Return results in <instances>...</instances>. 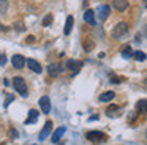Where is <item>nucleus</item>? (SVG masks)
<instances>
[{"mask_svg":"<svg viewBox=\"0 0 147 145\" xmlns=\"http://www.w3.org/2000/svg\"><path fill=\"white\" fill-rule=\"evenodd\" d=\"M13 87L16 88V91L21 95L22 98H26L27 95H29V91H27V85H26V81H24L22 77H14L13 79Z\"/></svg>","mask_w":147,"mask_h":145,"instance_id":"1","label":"nucleus"},{"mask_svg":"<svg viewBox=\"0 0 147 145\" xmlns=\"http://www.w3.org/2000/svg\"><path fill=\"white\" fill-rule=\"evenodd\" d=\"M87 139L92 142H106V134L101 131H89L87 132Z\"/></svg>","mask_w":147,"mask_h":145,"instance_id":"3","label":"nucleus"},{"mask_svg":"<svg viewBox=\"0 0 147 145\" xmlns=\"http://www.w3.org/2000/svg\"><path fill=\"white\" fill-rule=\"evenodd\" d=\"M8 9V0H0V14H5Z\"/></svg>","mask_w":147,"mask_h":145,"instance_id":"20","label":"nucleus"},{"mask_svg":"<svg viewBox=\"0 0 147 145\" xmlns=\"http://www.w3.org/2000/svg\"><path fill=\"white\" fill-rule=\"evenodd\" d=\"M131 55H133V49H131L130 46H127V47H123V49H122V57H125V58H130Z\"/></svg>","mask_w":147,"mask_h":145,"instance_id":"18","label":"nucleus"},{"mask_svg":"<svg viewBox=\"0 0 147 145\" xmlns=\"http://www.w3.org/2000/svg\"><path fill=\"white\" fill-rule=\"evenodd\" d=\"M36 120H38V110L35 109H30L29 112V118L26 120V125H32V123H35Z\"/></svg>","mask_w":147,"mask_h":145,"instance_id":"14","label":"nucleus"},{"mask_svg":"<svg viewBox=\"0 0 147 145\" xmlns=\"http://www.w3.org/2000/svg\"><path fill=\"white\" fill-rule=\"evenodd\" d=\"M115 112H119V107L114 106V104H112V106H109L108 109H106V115H108V117H114Z\"/></svg>","mask_w":147,"mask_h":145,"instance_id":"17","label":"nucleus"},{"mask_svg":"<svg viewBox=\"0 0 147 145\" xmlns=\"http://www.w3.org/2000/svg\"><path fill=\"white\" fill-rule=\"evenodd\" d=\"M65 131H67V128H65V126H60L59 129H55V131H54V134L51 136V140L54 142V144H57V142L60 140V137L65 134Z\"/></svg>","mask_w":147,"mask_h":145,"instance_id":"13","label":"nucleus"},{"mask_svg":"<svg viewBox=\"0 0 147 145\" xmlns=\"http://www.w3.org/2000/svg\"><path fill=\"white\" fill-rule=\"evenodd\" d=\"M109 11H111V8H109L108 5H100L98 9H96V16H98V19L103 22L109 17Z\"/></svg>","mask_w":147,"mask_h":145,"instance_id":"4","label":"nucleus"},{"mask_svg":"<svg viewBox=\"0 0 147 145\" xmlns=\"http://www.w3.org/2000/svg\"><path fill=\"white\" fill-rule=\"evenodd\" d=\"M67 68L70 69L73 74H76V72L81 71V68H82V62H79V60H68L67 62Z\"/></svg>","mask_w":147,"mask_h":145,"instance_id":"6","label":"nucleus"},{"mask_svg":"<svg viewBox=\"0 0 147 145\" xmlns=\"http://www.w3.org/2000/svg\"><path fill=\"white\" fill-rule=\"evenodd\" d=\"M48 71H49V76L55 77V76H59L62 71H63V66H62L60 63H51V65L48 66Z\"/></svg>","mask_w":147,"mask_h":145,"instance_id":"7","label":"nucleus"},{"mask_svg":"<svg viewBox=\"0 0 147 145\" xmlns=\"http://www.w3.org/2000/svg\"><path fill=\"white\" fill-rule=\"evenodd\" d=\"M133 57L138 60V62H144V60H146V54L141 52V50H134V52H133Z\"/></svg>","mask_w":147,"mask_h":145,"instance_id":"19","label":"nucleus"},{"mask_svg":"<svg viewBox=\"0 0 147 145\" xmlns=\"http://www.w3.org/2000/svg\"><path fill=\"white\" fill-rule=\"evenodd\" d=\"M11 101H14V96L13 95H7V101H5V107H8L10 106V103Z\"/></svg>","mask_w":147,"mask_h":145,"instance_id":"23","label":"nucleus"},{"mask_svg":"<svg viewBox=\"0 0 147 145\" xmlns=\"http://www.w3.org/2000/svg\"><path fill=\"white\" fill-rule=\"evenodd\" d=\"M26 63H27V66H29L30 69H32L33 72H41V65H40L38 62H36V60H33V58H27L26 60Z\"/></svg>","mask_w":147,"mask_h":145,"instance_id":"11","label":"nucleus"},{"mask_svg":"<svg viewBox=\"0 0 147 145\" xmlns=\"http://www.w3.org/2000/svg\"><path fill=\"white\" fill-rule=\"evenodd\" d=\"M52 21H54V17H52V14H48L45 19H43V25H45V27H49V25L52 24Z\"/></svg>","mask_w":147,"mask_h":145,"instance_id":"21","label":"nucleus"},{"mask_svg":"<svg viewBox=\"0 0 147 145\" xmlns=\"http://www.w3.org/2000/svg\"><path fill=\"white\" fill-rule=\"evenodd\" d=\"M112 5L117 11H125L130 3H128V0H112Z\"/></svg>","mask_w":147,"mask_h":145,"instance_id":"12","label":"nucleus"},{"mask_svg":"<svg viewBox=\"0 0 147 145\" xmlns=\"http://www.w3.org/2000/svg\"><path fill=\"white\" fill-rule=\"evenodd\" d=\"M84 21H86L89 25H95L96 24L95 11H93V9H86V13H84Z\"/></svg>","mask_w":147,"mask_h":145,"instance_id":"10","label":"nucleus"},{"mask_svg":"<svg viewBox=\"0 0 147 145\" xmlns=\"http://www.w3.org/2000/svg\"><path fill=\"white\" fill-rule=\"evenodd\" d=\"M11 63H13V66L16 69H22L24 66H26V58H24L22 55H13Z\"/></svg>","mask_w":147,"mask_h":145,"instance_id":"9","label":"nucleus"},{"mask_svg":"<svg viewBox=\"0 0 147 145\" xmlns=\"http://www.w3.org/2000/svg\"><path fill=\"white\" fill-rule=\"evenodd\" d=\"M114 91H105V93H101L100 95V101L101 103H108V101H112L114 99Z\"/></svg>","mask_w":147,"mask_h":145,"instance_id":"15","label":"nucleus"},{"mask_svg":"<svg viewBox=\"0 0 147 145\" xmlns=\"http://www.w3.org/2000/svg\"><path fill=\"white\" fill-rule=\"evenodd\" d=\"M40 107H41L43 113L51 112V99H49V96H41V99H40Z\"/></svg>","mask_w":147,"mask_h":145,"instance_id":"8","label":"nucleus"},{"mask_svg":"<svg viewBox=\"0 0 147 145\" xmlns=\"http://www.w3.org/2000/svg\"><path fill=\"white\" fill-rule=\"evenodd\" d=\"M144 2H146V0H144Z\"/></svg>","mask_w":147,"mask_h":145,"instance_id":"25","label":"nucleus"},{"mask_svg":"<svg viewBox=\"0 0 147 145\" xmlns=\"http://www.w3.org/2000/svg\"><path fill=\"white\" fill-rule=\"evenodd\" d=\"M73 24H74V19L73 16H68L67 17V22H65V35H70L71 33V28H73Z\"/></svg>","mask_w":147,"mask_h":145,"instance_id":"16","label":"nucleus"},{"mask_svg":"<svg viewBox=\"0 0 147 145\" xmlns=\"http://www.w3.org/2000/svg\"><path fill=\"white\" fill-rule=\"evenodd\" d=\"M5 63H7V57L3 54H0V65H5Z\"/></svg>","mask_w":147,"mask_h":145,"instance_id":"24","label":"nucleus"},{"mask_svg":"<svg viewBox=\"0 0 147 145\" xmlns=\"http://www.w3.org/2000/svg\"><path fill=\"white\" fill-rule=\"evenodd\" d=\"M138 110H139L141 113L146 112V99H139V103H138Z\"/></svg>","mask_w":147,"mask_h":145,"instance_id":"22","label":"nucleus"},{"mask_svg":"<svg viewBox=\"0 0 147 145\" xmlns=\"http://www.w3.org/2000/svg\"><path fill=\"white\" fill-rule=\"evenodd\" d=\"M128 32V24L127 22H119L114 28H112V36L114 38H122L123 35H127Z\"/></svg>","mask_w":147,"mask_h":145,"instance_id":"2","label":"nucleus"},{"mask_svg":"<svg viewBox=\"0 0 147 145\" xmlns=\"http://www.w3.org/2000/svg\"><path fill=\"white\" fill-rule=\"evenodd\" d=\"M52 122H46L45 123V126H43V129L40 131V134H38V140H45V139H48V136L51 134V131H52Z\"/></svg>","mask_w":147,"mask_h":145,"instance_id":"5","label":"nucleus"}]
</instances>
